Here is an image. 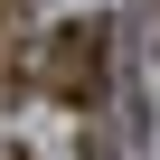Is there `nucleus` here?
<instances>
[{"label":"nucleus","mask_w":160,"mask_h":160,"mask_svg":"<svg viewBox=\"0 0 160 160\" xmlns=\"http://www.w3.org/2000/svg\"><path fill=\"white\" fill-rule=\"evenodd\" d=\"M0 160H28V151H0Z\"/></svg>","instance_id":"obj_3"},{"label":"nucleus","mask_w":160,"mask_h":160,"mask_svg":"<svg viewBox=\"0 0 160 160\" xmlns=\"http://www.w3.org/2000/svg\"><path fill=\"white\" fill-rule=\"evenodd\" d=\"M28 85L47 94V104H94L104 85H113V19H66L47 47H38V75Z\"/></svg>","instance_id":"obj_1"},{"label":"nucleus","mask_w":160,"mask_h":160,"mask_svg":"<svg viewBox=\"0 0 160 160\" xmlns=\"http://www.w3.org/2000/svg\"><path fill=\"white\" fill-rule=\"evenodd\" d=\"M19 19H28V0H0V28H19Z\"/></svg>","instance_id":"obj_2"}]
</instances>
